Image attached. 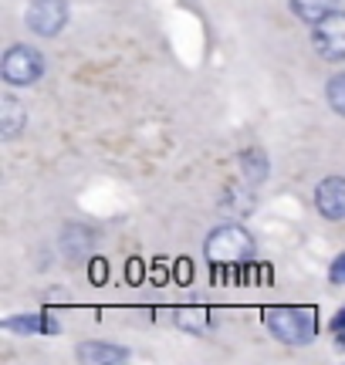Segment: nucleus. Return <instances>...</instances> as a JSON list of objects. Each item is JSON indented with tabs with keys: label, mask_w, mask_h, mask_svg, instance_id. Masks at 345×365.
Masks as SVG:
<instances>
[{
	"label": "nucleus",
	"mask_w": 345,
	"mask_h": 365,
	"mask_svg": "<svg viewBox=\"0 0 345 365\" xmlns=\"http://www.w3.org/2000/svg\"><path fill=\"white\" fill-rule=\"evenodd\" d=\"M328 281H332V285H345V254H339V257L332 261V267H328Z\"/></svg>",
	"instance_id": "15"
},
{
	"label": "nucleus",
	"mask_w": 345,
	"mask_h": 365,
	"mask_svg": "<svg viewBox=\"0 0 345 365\" xmlns=\"http://www.w3.org/2000/svg\"><path fill=\"white\" fill-rule=\"evenodd\" d=\"M328 105L345 115V75H335V78L328 81Z\"/></svg>",
	"instance_id": "13"
},
{
	"label": "nucleus",
	"mask_w": 345,
	"mask_h": 365,
	"mask_svg": "<svg viewBox=\"0 0 345 365\" xmlns=\"http://www.w3.org/2000/svg\"><path fill=\"white\" fill-rule=\"evenodd\" d=\"M126 278H129V285H139V281L146 278V271H142V264H139V261H129V271H126Z\"/></svg>",
	"instance_id": "18"
},
{
	"label": "nucleus",
	"mask_w": 345,
	"mask_h": 365,
	"mask_svg": "<svg viewBox=\"0 0 345 365\" xmlns=\"http://www.w3.org/2000/svg\"><path fill=\"white\" fill-rule=\"evenodd\" d=\"M176 281H180V285H190V281H193V264L190 261L176 264Z\"/></svg>",
	"instance_id": "17"
},
{
	"label": "nucleus",
	"mask_w": 345,
	"mask_h": 365,
	"mask_svg": "<svg viewBox=\"0 0 345 365\" xmlns=\"http://www.w3.org/2000/svg\"><path fill=\"white\" fill-rule=\"evenodd\" d=\"M264 321L274 339L285 345H305L315 339V308H267Z\"/></svg>",
	"instance_id": "1"
},
{
	"label": "nucleus",
	"mask_w": 345,
	"mask_h": 365,
	"mask_svg": "<svg viewBox=\"0 0 345 365\" xmlns=\"http://www.w3.org/2000/svg\"><path fill=\"white\" fill-rule=\"evenodd\" d=\"M27 126V112L24 105L17 102L14 95H3L0 99V132H3V139H17Z\"/></svg>",
	"instance_id": "8"
},
{
	"label": "nucleus",
	"mask_w": 345,
	"mask_h": 365,
	"mask_svg": "<svg viewBox=\"0 0 345 365\" xmlns=\"http://www.w3.org/2000/svg\"><path fill=\"white\" fill-rule=\"evenodd\" d=\"M332 332H335V339H339V345L345 348V308L335 318H332Z\"/></svg>",
	"instance_id": "16"
},
{
	"label": "nucleus",
	"mask_w": 345,
	"mask_h": 365,
	"mask_svg": "<svg viewBox=\"0 0 345 365\" xmlns=\"http://www.w3.org/2000/svg\"><path fill=\"white\" fill-rule=\"evenodd\" d=\"M88 281H92V285H106L108 281V264L102 261V257H95V261L88 264Z\"/></svg>",
	"instance_id": "14"
},
{
	"label": "nucleus",
	"mask_w": 345,
	"mask_h": 365,
	"mask_svg": "<svg viewBox=\"0 0 345 365\" xmlns=\"http://www.w3.org/2000/svg\"><path fill=\"white\" fill-rule=\"evenodd\" d=\"M3 81L7 85H34V81L44 75V58L37 48H27V44H14L10 51L3 54Z\"/></svg>",
	"instance_id": "3"
},
{
	"label": "nucleus",
	"mask_w": 345,
	"mask_h": 365,
	"mask_svg": "<svg viewBox=\"0 0 345 365\" xmlns=\"http://www.w3.org/2000/svg\"><path fill=\"white\" fill-rule=\"evenodd\" d=\"M315 51L325 61H345V14L332 10L315 24Z\"/></svg>",
	"instance_id": "4"
},
{
	"label": "nucleus",
	"mask_w": 345,
	"mask_h": 365,
	"mask_svg": "<svg viewBox=\"0 0 345 365\" xmlns=\"http://www.w3.org/2000/svg\"><path fill=\"white\" fill-rule=\"evenodd\" d=\"M3 328H7V332L31 335V332H41V328H44V318H24V314H21V318H7V321H3Z\"/></svg>",
	"instance_id": "12"
},
{
	"label": "nucleus",
	"mask_w": 345,
	"mask_h": 365,
	"mask_svg": "<svg viewBox=\"0 0 345 365\" xmlns=\"http://www.w3.org/2000/svg\"><path fill=\"white\" fill-rule=\"evenodd\" d=\"M65 237H68V240H61V247H65V254H68L71 261H78L81 254L92 247V234H88V230H78V227H71V230H68Z\"/></svg>",
	"instance_id": "11"
},
{
	"label": "nucleus",
	"mask_w": 345,
	"mask_h": 365,
	"mask_svg": "<svg viewBox=\"0 0 345 365\" xmlns=\"http://www.w3.org/2000/svg\"><path fill=\"white\" fill-rule=\"evenodd\" d=\"M78 362H95V365H115L129 362V352L122 345H108V341H85L78 345Z\"/></svg>",
	"instance_id": "7"
},
{
	"label": "nucleus",
	"mask_w": 345,
	"mask_h": 365,
	"mask_svg": "<svg viewBox=\"0 0 345 365\" xmlns=\"http://www.w3.org/2000/svg\"><path fill=\"white\" fill-rule=\"evenodd\" d=\"M207 257L210 264H237V261H251L254 257V240L244 227L224 223L207 237Z\"/></svg>",
	"instance_id": "2"
},
{
	"label": "nucleus",
	"mask_w": 345,
	"mask_h": 365,
	"mask_svg": "<svg viewBox=\"0 0 345 365\" xmlns=\"http://www.w3.org/2000/svg\"><path fill=\"white\" fill-rule=\"evenodd\" d=\"M240 173H244V180L247 182H264L267 173H271V159L261 153V149H247L244 156H240Z\"/></svg>",
	"instance_id": "9"
},
{
	"label": "nucleus",
	"mask_w": 345,
	"mask_h": 365,
	"mask_svg": "<svg viewBox=\"0 0 345 365\" xmlns=\"http://www.w3.org/2000/svg\"><path fill=\"white\" fill-rule=\"evenodd\" d=\"M335 3H339V0H292L294 14H298L301 21H308V24H319L321 17H328V14L335 10Z\"/></svg>",
	"instance_id": "10"
},
{
	"label": "nucleus",
	"mask_w": 345,
	"mask_h": 365,
	"mask_svg": "<svg viewBox=\"0 0 345 365\" xmlns=\"http://www.w3.org/2000/svg\"><path fill=\"white\" fill-rule=\"evenodd\" d=\"M315 203H319L321 217H328V220H345V180L342 176L321 180L319 189H315Z\"/></svg>",
	"instance_id": "6"
},
{
	"label": "nucleus",
	"mask_w": 345,
	"mask_h": 365,
	"mask_svg": "<svg viewBox=\"0 0 345 365\" xmlns=\"http://www.w3.org/2000/svg\"><path fill=\"white\" fill-rule=\"evenodd\" d=\"M68 21V3L65 0H34L27 7V27L37 37H54Z\"/></svg>",
	"instance_id": "5"
}]
</instances>
